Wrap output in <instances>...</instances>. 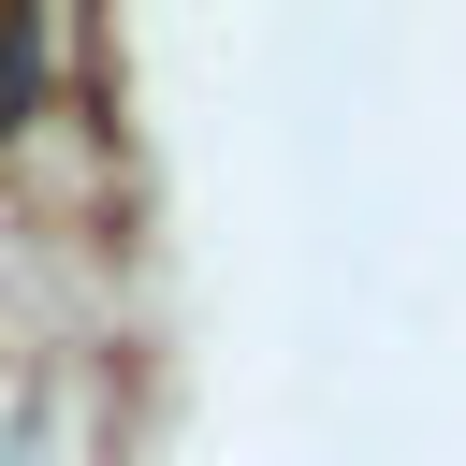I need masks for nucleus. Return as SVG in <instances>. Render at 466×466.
<instances>
[]
</instances>
